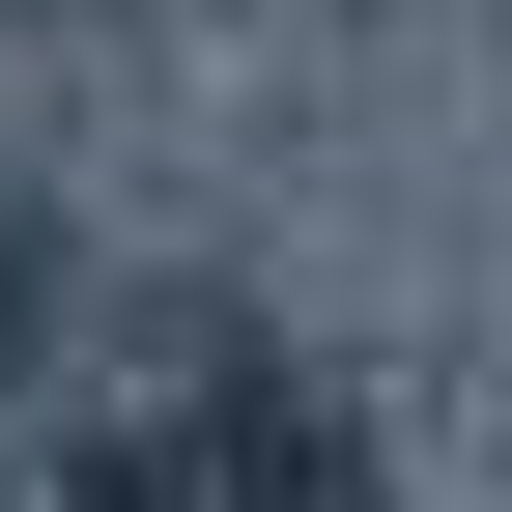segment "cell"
I'll use <instances>...</instances> for the list:
<instances>
[{"label": "cell", "mask_w": 512, "mask_h": 512, "mask_svg": "<svg viewBox=\"0 0 512 512\" xmlns=\"http://www.w3.org/2000/svg\"><path fill=\"white\" fill-rule=\"evenodd\" d=\"M86 512H342V427L285 370H200V399H114L86 427Z\"/></svg>", "instance_id": "obj_1"}, {"label": "cell", "mask_w": 512, "mask_h": 512, "mask_svg": "<svg viewBox=\"0 0 512 512\" xmlns=\"http://www.w3.org/2000/svg\"><path fill=\"white\" fill-rule=\"evenodd\" d=\"M0 313H29V228H0Z\"/></svg>", "instance_id": "obj_2"}]
</instances>
